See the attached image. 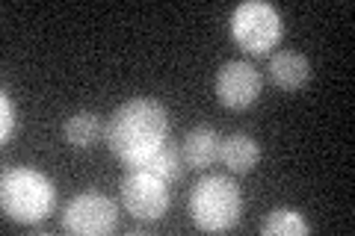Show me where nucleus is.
<instances>
[{"mask_svg": "<svg viewBox=\"0 0 355 236\" xmlns=\"http://www.w3.org/2000/svg\"><path fill=\"white\" fill-rule=\"evenodd\" d=\"M104 133L110 151L128 165H137L166 145L169 112L154 98H130L107 118Z\"/></svg>", "mask_w": 355, "mask_h": 236, "instance_id": "1", "label": "nucleus"}, {"mask_svg": "<svg viewBox=\"0 0 355 236\" xmlns=\"http://www.w3.org/2000/svg\"><path fill=\"white\" fill-rule=\"evenodd\" d=\"M0 204L9 219L36 224L57 207V189L36 168H9L0 177Z\"/></svg>", "mask_w": 355, "mask_h": 236, "instance_id": "2", "label": "nucleus"}, {"mask_svg": "<svg viewBox=\"0 0 355 236\" xmlns=\"http://www.w3.org/2000/svg\"><path fill=\"white\" fill-rule=\"evenodd\" d=\"M240 212H243V192L225 174H205L190 189V216L196 228L207 233L231 230L240 221Z\"/></svg>", "mask_w": 355, "mask_h": 236, "instance_id": "3", "label": "nucleus"}, {"mask_svg": "<svg viewBox=\"0 0 355 236\" xmlns=\"http://www.w3.org/2000/svg\"><path fill=\"white\" fill-rule=\"evenodd\" d=\"M231 36L249 53H266L282 39V15L270 3L246 0L231 12Z\"/></svg>", "mask_w": 355, "mask_h": 236, "instance_id": "4", "label": "nucleus"}, {"mask_svg": "<svg viewBox=\"0 0 355 236\" xmlns=\"http://www.w3.org/2000/svg\"><path fill=\"white\" fill-rule=\"evenodd\" d=\"M121 204L133 219L157 221L169 210V183L146 168H128L121 177Z\"/></svg>", "mask_w": 355, "mask_h": 236, "instance_id": "5", "label": "nucleus"}, {"mask_svg": "<svg viewBox=\"0 0 355 236\" xmlns=\"http://www.w3.org/2000/svg\"><path fill=\"white\" fill-rule=\"evenodd\" d=\"M119 224V210L116 201H110L101 192H83L69 201L62 210V230L69 233H83V236H101L116 230Z\"/></svg>", "mask_w": 355, "mask_h": 236, "instance_id": "6", "label": "nucleus"}, {"mask_svg": "<svg viewBox=\"0 0 355 236\" xmlns=\"http://www.w3.org/2000/svg\"><path fill=\"white\" fill-rule=\"evenodd\" d=\"M261 86H263L261 71L246 60H231L216 74V98L222 107L231 109L252 107L261 95Z\"/></svg>", "mask_w": 355, "mask_h": 236, "instance_id": "7", "label": "nucleus"}, {"mask_svg": "<svg viewBox=\"0 0 355 236\" xmlns=\"http://www.w3.org/2000/svg\"><path fill=\"white\" fill-rule=\"evenodd\" d=\"M219 151H222V136L214 130V127H207V125H198L193 127L190 133L184 136L181 142V160L187 168H207V165H214L219 160Z\"/></svg>", "mask_w": 355, "mask_h": 236, "instance_id": "8", "label": "nucleus"}, {"mask_svg": "<svg viewBox=\"0 0 355 236\" xmlns=\"http://www.w3.org/2000/svg\"><path fill=\"white\" fill-rule=\"evenodd\" d=\"M266 71H270V80L284 92H296L311 80V62L296 51H279Z\"/></svg>", "mask_w": 355, "mask_h": 236, "instance_id": "9", "label": "nucleus"}, {"mask_svg": "<svg viewBox=\"0 0 355 236\" xmlns=\"http://www.w3.org/2000/svg\"><path fill=\"white\" fill-rule=\"evenodd\" d=\"M219 160L234 174H249L261 160V145L254 142L249 133H231V136L222 139Z\"/></svg>", "mask_w": 355, "mask_h": 236, "instance_id": "10", "label": "nucleus"}, {"mask_svg": "<svg viewBox=\"0 0 355 236\" xmlns=\"http://www.w3.org/2000/svg\"><path fill=\"white\" fill-rule=\"evenodd\" d=\"M104 118L98 112H74V116L65 121V142L71 148H92V145L104 136Z\"/></svg>", "mask_w": 355, "mask_h": 236, "instance_id": "11", "label": "nucleus"}, {"mask_svg": "<svg viewBox=\"0 0 355 236\" xmlns=\"http://www.w3.org/2000/svg\"><path fill=\"white\" fill-rule=\"evenodd\" d=\"M261 233L263 236H305V233H311V224L299 216V210L275 207L272 212H266Z\"/></svg>", "mask_w": 355, "mask_h": 236, "instance_id": "12", "label": "nucleus"}, {"mask_svg": "<svg viewBox=\"0 0 355 236\" xmlns=\"http://www.w3.org/2000/svg\"><path fill=\"white\" fill-rule=\"evenodd\" d=\"M128 168H146V172H151V174H157L160 181H166V183H172V181H178V177L184 174V160L178 156V151L175 148H169V145H163L160 151H154L148 160H142V163H137V165H128Z\"/></svg>", "mask_w": 355, "mask_h": 236, "instance_id": "13", "label": "nucleus"}, {"mask_svg": "<svg viewBox=\"0 0 355 236\" xmlns=\"http://www.w3.org/2000/svg\"><path fill=\"white\" fill-rule=\"evenodd\" d=\"M0 112H3V118H0V142H9L12 139V133L18 127V112H15V100L9 92H0Z\"/></svg>", "mask_w": 355, "mask_h": 236, "instance_id": "14", "label": "nucleus"}]
</instances>
